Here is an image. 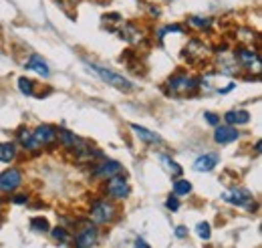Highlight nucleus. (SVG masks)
Instances as JSON below:
<instances>
[{
	"instance_id": "obj_23",
	"label": "nucleus",
	"mask_w": 262,
	"mask_h": 248,
	"mask_svg": "<svg viewBox=\"0 0 262 248\" xmlns=\"http://www.w3.org/2000/svg\"><path fill=\"white\" fill-rule=\"evenodd\" d=\"M31 226H33L36 232H47L49 230V222L45 218H33L31 220Z\"/></svg>"
},
{
	"instance_id": "obj_25",
	"label": "nucleus",
	"mask_w": 262,
	"mask_h": 248,
	"mask_svg": "<svg viewBox=\"0 0 262 248\" xmlns=\"http://www.w3.org/2000/svg\"><path fill=\"white\" fill-rule=\"evenodd\" d=\"M165 206H167L171 212H178V208H180V200H178V196H169L167 202H165Z\"/></svg>"
},
{
	"instance_id": "obj_15",
	"label": "nucleus",
	"mask_w": 262,
	"mask_h": 248,
	"mask_svg": "<svg viewBox=\"0 0 262 248\" xmlns=\"http://www.w3.org/2000/svg\"><path fill=\"white\" fill-rule=\"evenodd\" d=\"M27 69H31L34 73H38L40 77H49V67H47V63L42 57H38V55H33L29 63H27Z\"/></svg>"
},
{
	"instance_id": "obj_18",
	"label": "nucleus",
	"mask_w": 262,
	"mask_h": 248,
	"mask_svg": "<svg viewBox=\"0 0 262 248\" xmlns=\"http://www.w3.org/2000/svg\"><path fill=\"white\" fill-rule=\"evenodd\" d=\"M16 155V148L14 143H0V161L2 163H10Z\"/></svg>"
},
{
	"instance_id": "obj_7",
	"label": "nucleus",
	"mask_w": 262,
	"mask_h": 248,
	"mask_svg": "<svg viewBox=\"0 0 262 248\" xmlns=\"http://www.w3.org/2000/svg\"><path fill=\"white\" fill-rule=\"evenodd\" d=\"M34 139L38 141V146H49L57 141V129L53 125H38L33 131Z\"/></svg>"
},
{
	"instance_id": "obj_6",
	"label": "nucleus",
	"mask_w": 262,
	"mask_h": 248,
	"mask_svg": "<svg viewBox=\"0 0 262 248\" xmlns=\"http://www.w3.org/2000/svg\"><path fill=\"white\" fill-rule=\"evenodd\" d=\"M240 137L238 129H234L232 125H218L216 131H214V139L220 143V146H228L232 141H236Z\"/></svg>"
},
{
	"instance_id": "obj_14",
	"label": "nucleus",
	"mask_w": 262,
	"mask_h": 248,
	"mask_svg": "<svg viewBox=\"0 0 262 248\" xmlns=\"http://www.w3.org/2000/svg\"><path fill=\"white\" fill-rule=\"evenodd\" d=\"M224 119L228 121V125H244L250 121V113L244 109H236V111H228Z\"/></svg>"
},
{
	"instance_id": "obj_1",
	"label": "nucleus",
	"mask_w": 262,
	"mask_h": 248,
	"mask_svg": "<svg viewBox=\"0 0 262 248\" xmlns=\"http://www.w3.org/2000/svg\"><path fill=\"white\" fill-rule=\"evenodd\" d=\"M95 73H97L99 77L107 83V85H113V87H117V89H123V91H129L133 89V83H131L129 79H125L123 75H119V73H115V71H111V69H105V67H101V65H89Z\"/></svg>"
},
{
	"instance_id": "obj_8",
	"label": "nucleus",
	"mask_w": 262,
	"mask_h": 248,
	"mask_svg": "<svg viewBox=\"0 0 262 248\" xmlns=\"http://www.w3.org/2000/svg\"><path fill=\"white\" fill-rule=\"evenodd\" d=\"M236 59L238 63L242 65V67H246V69H260V59H258V53L256 51H252V49H240L238 53H236Z\"/></svg>"
},
{
	"instance_id": "obj_11",
	"label": "nucleus",
	"mask_w": 262,
	"mask_h": 248,
	"mask_svg": "<svg viewBox=\"0 0 262 248\" xmlns=\"http://www.w3.org/2000/svg\"><path fill=\"white\" fill-rule=\"evenodd\" d=\"M97 242V228H85L83 232H79V236L75 238V246L77 248H93Z\"/></svg>"
},
{
	"instance_id": "obj_20",
	"label": "nucleus",
	"mask_w": 262,
	"mask_h": 248,
	"mask_svg": "<svg viewBox=\"0 0 262 248\" xmlns=\"http://www.w3.org/2000/svg\"><path fill=\"white\" fill-rule=\"evenodd\" d=\"M192 192V184L188 180H178L173 184V196H186Z\"/></svg>"
},
{
	"instance_id": "obj_9",
	"label": "nucleus",
	"mask_w": 262,
	"mask_h": 248,
	"mask_svg": "<svg viewBox=\"0 0 262 248\" xmlns=\"http://www.w3.org/2000/svg\"><path fill=\"white\" fill-rule=\"evenodd\" d=\"M226 202L234 204V206H250L252 202V194L246 190H232V192H224L222 196Z\"/></svg>"
},
{
	"instance_id": "obj_27",
	"label": "nucleus",
	"mask_w": 262,
	"mask_h": 248,
	"mask_svg": "<svg viewBox=\"0 0 262 248\" xmlns=\"http://www.w3.org/2000/svg\"><path fill=\"white\" fill-rule=\"evenodd\" d=\"M204 117H206V121H208L210 125L220 123V117H218V115H214V113H210V111H208V113H204Z\"/></svg>"
},
{
	"instance_id": "obj_16",
	"label": "nucleus",
	"mask_w": 262,
	"mask_h": 248,
	"mask_svg": "<svg viewBox=\"0 0 262 248\" xmlns=\"http://www.w3.org/2000/svg\"><path fill=\"white\" fill-rule=\"evenodd\" d=\"M18 141L23 143V148L25 150H31V152H34V150H38L40 146H38V141L34 139V135L27 129V127H23L20 131H18Z\"/></svg>"
},
{
	"instance_id": "obj_22",
	"label": "nucleus",
	"mask_w": 262,
	"mask_h": 248,
	"mask_svg": "<svg viewBox=\"0 0 262 248\" xmlns=\"http://www.w3.org/2000/svg\"><path fill=\"white\" fill-rule=\"evenodd\" d=\"M190 23L198 29H208L212 25V18L210 16H204V18L202 16H190Z\"/></svg>"
},
{
	"instance_id": "obj_10",
	"label": "nucleus",
	"mask_w": 262,
	"mask_h": 248,
	"mask_svg": "<svg viewBox=\"0 0 262 248\" xmlns=\"http://www.w3.org/2000/svg\"><path fill=\"white\" fill-rule=\"evenodd\" d=\"M121 170H123V168H121V163H119V161L109 159V161H101V166H99L93 174H95V178H103V180H107V178H111V176L119 174Z\"/></svg>"
},
{
	"instance_id": "obj_29",
	"label": "nucleus",
	"mask_w": 262,
	"mask_h": 248,
	"mask_svg": "<svg viewBox=\"0 0 262 248\" xmlns=\"http://www.w3.org/2000/svg\"><path fill=\"white\" fill-rule=\"evenodd\" d=\"M133 248H151V246H149L143 238H137V240H135V244H133Z\"/></svg>"
},
{
	"instance_id": "obj_12",
	"label": "nucleus",
	"mask_w": 262,
	"mask_h": 248,
	"mask_svg": "<svg viewBox=\"0 0 262 248\" xmlns=\"http://www.w3.org/2000/svg\"><path fill=\"white\" fill-rule=\"evenodd\" d=\"M218 154H204L200 155L196 161H194V170L196 172H210V170H214L216 168V163H218Z\"/></svg>"
},
{
	"instance_id": "obj_3",
	"label": "nucleus",
	"mask_w": 262,
	"mask_h": 248,
	"mask_svg": "<svg viewBox=\"0 0 262 248\" xmlns=\"http://www.w3.org/2000/svg\"><path fill=\"white\" fill-rule=\"evenodd\" d=\"M91 218L97 224H107V222H111L115 218V206L109 204L107 200H97L91 206Z\"/></svg>"
},
{
	"instance_id": "obj_5",
	"label": "nucleus",
	"mask_w": 262,
	"mask_h": 248,
	"mask_svg": "<svg viewBox=\"0 0 262 248\" xmlns=\"http://www.w3.org/2000/svg\"><path fill=\"white\" fill-rule=\"evenodd\" d=\"M23 184V172L16 168H10L0 174V192H14Z\"/></svg>"
},
{
	"instance_id": "obj_26",
	"label": "nucleus",
	"mask_w": 262,
	"mask_h": 248,
	"mask_svg": "<svg viewBox=\"0 0 262 248\" xmlns=\"http://www.w3.org/2000/svg\"><path fill=\"white\" fill-rule=\"evenodd\" d=\"M53 236H55L57 240H61V242H67V240H69V234H67V230H63L61 226L53 230Z\"/></svg>"
},
{
	"instance_id": "obj_28",
	"label": "nucleus",
	"mask_w": 262,
	"mask_h": 248,
	"mask_svg": "<svg viewBox=\"0 0 262 248\" xmlns=\"http://www.w3.org/2000/svg\"><path fill=\"white\" fill-rule=\"evenodd\" d=\"M176 236H178V238L188 236V228H186V226H178V228H176Z\"/></svg>"
},
{
	"instance_id": "obj_4",
	"label": "nucleus",
	"mask_w": 262,
	"mask_h": 248,
	"mask_svg": "<svg viewBox=\"0 0 262 248\" xmlns=\"http://www.w3.org/2000/svg\"><path fill=\"white\" fill-rule=\"evenodd\" d=\"M198 87V81L196 79H192V77H188L186 73H178V75H173L171 79H169V89L173 91V93H190V91H194Z\"/></svg>"
},
{
	"instance_id": "obj_24",
	"label": "nucleus",
	"mask_w": 262,
	"mask_h": 248,
	"mask_svg": "<svg viewBox=\"0 0 262 248\" xmlns=\"http://www.w3.org/2000/svg\"><path fill=\"white\" fill-rule=\"evenodd\" d=\"M196 232H198V236H200V238L208 240V238H210V234H212V232H210V224H208V222H200V224L196 226Z\"/></svg>"
},
{
	"instance_id": "obj_19",
	"label": "nucleus",
	"mask_w": 262,
	"mask_h": 248,
	"mask_svg": "<svg viewBox=\"0 0 262 248\" xmlns=\"http://www.w3.org/2000/svg\"><path fill=\"white\" fill-rule=\"evenodd\" d=\"M57 139H61L65 148H75V143H77L75 135H73L71 131H67V129H59V131H57Z\"/></svg>"
},
{
	"instance_id": "obj_30",
	"label": "nucleus",
	"mask_w": 262,
	"mask_h": 248,
	"mask_svg": "<svg viewBox=\"0 0 262 248\" xmlns=\"http://www.w3.org/2000/svg\"><path fill=\"white\" fill-rule=\"evenodd\" d=\"M27 200H29V198H27V194H25V196H14V198H12V202H14V204H23V202H27Z\"/></svg>"
},
{
	"instance_id": "obj_21",
	"label": "nucleus",
	"mask_w": 262,
	"mask_h": 248,
	"mask_svg": "<svg viewBox=\"0 0 262 248\" xmlns=\"http://www.w3.org/2000/svg\"><path fill=\"white\" fill-rule=\"evenodd\" d=\"M18 89H20V93L27 95V97H31L34 93V85L31 79H27V77H20L18 79Z\"/></svg>"
},
{
	"instance_id": "obj_13",
	"label": "nucleus",
	"mask_w": 262,
	"mask_h": 248,
	"mask_svg": "<svg viewBox=\"0 0 262 248\" xmlns=\"http://www.w3.org/2000/svg\"><path fill=\"white\" fill-rule=\"evenodd\" d=\"M129 127L133 129V133H135L139 139H143L145 143H162V137H160L158 133H154V131H149V129H145V127H141V125H137V123H131Z\"/></svg>"
},
{
	"instance_id": "obj_17",
	"label": "nucleus",
	"mask_w": 262,
	"mask_h": 248,
	"mask_svg": "<svg viewBox=\"0 0 262 248\" xmlns=\"http://www.w3.org/2000/svg\"><path fill=\"white\" fill-rule=\"evenodd\" d=\"M160 159H162V166L165 168L167 174H171V176H176V178L182 176V166H180L176 159H171L169 155H160Z\"/></svg>"
},
{
	"instance_id": "obj_2",
	"label": "nucleus",
	"mask_w": 262,
	"mask_h": 248,
	"mask_svg": "<svg viewBox=\"0 0 262 248\" xmlns=\"http://www.w3.org/2000/svg\"><path fill=\"white\" fill-rule=\"evenodd\" d=\"M105 190H107V196L113 198V200H123V198L129 196V184H127V180H125L123 176H119V174H115V176H111V178L107 180Z\"/></svg>"
}]
</instances>
